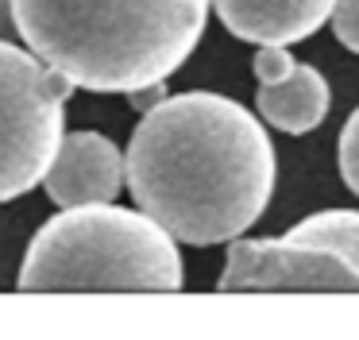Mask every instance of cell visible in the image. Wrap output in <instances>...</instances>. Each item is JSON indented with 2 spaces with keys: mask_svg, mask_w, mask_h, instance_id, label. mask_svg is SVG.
Masks as SVG:
<instances>
[{
  "mask_svg": "<svg viewBox=\"0 0 359 340\" xmlns=\"http://www.w3.org/2000/svg\"><path fill=\"white\" fill-rule=\"evenodd\" d=\"M220 23L243 43H302L325 20H332L336 0H212Z\"/></svg>",
  "mask_w": 359,
  "mask_h": 340,
  "instance_id": "obj_8",
  "label": "cell"
},
{
  "mask_svg": "<svg viewBox=\"0 0 359 340\" xmlns=\"http://www.w3.org/2000/svg\"><path fill=\"white\" fill-rule=\"evenodd\" d=\"M20 290H182V255L151 213L78 205L50 216L32 236Z\"/></svg>",
  "mask_w": 359,
  "mask_h": 340,
  "instance_id": "obj_3",
  "label": "cell"
},
{
  "mask_svg": "<svg viewBox=\"0 0 359 340\" xmlns=\"http://www.w3.org/2000/svg\"><path fill=\"white\" fill-rule=\"evenodd\" d=\"M124 162L135 205L194 247L248 232L274 193L266 128L240 100L205 89L155 100Z\"/></svg>",
  "mask_w": 359,
  "mask_h": 340,
  "instance_id": "obj_1",
  "label": "cell"
},
{
  "mask_svg": "<svg viewBox=\"0 0 359 340\" xmlns=\"http://www.w3.org/2000/svg\"><path fill=\"white\" fill-rule=\"evenodd\" d=\"M336 159H340V178L351 193L359 197V108L348 116L340 131V143H336Z\"/></svg>",
  "mask_w": 359,
  "mask_h": 340,
  "instance_id": "obj_10",
  "label": "cell"
},
{
  "mask_svg": "<svg viewBox=\"0 0 359 340\" xmlns=\"http://www.w3.org/2000/svg\"><path fill=\"white\" fill-rule=\"evenodd\" d=\"M217 290L243 294V290H305V294H351L359 290V275L336 251L305 240H232L228 263Z\"/></svg>",
  "mask_w": 359,
  "mask_h": 340,
  "instance_id": "obj_5",
  "label": "cell"
},
{
  "mask_svg": "<svg viewBox=\"0 0 359 340\" xmlns=\"http://www.w3.org/2000/svg\"><path fill=\"white\" fill-rule=\"evenodd\" d=\"M12 35H20L16 4H12V0H0V39H4V43H12Z\"/></svg>",
  "mask_w": 359,
  "mask_h": 340,
  "instance_id": "obj_12",
  "label": "cell"
},
{
  "mask_svg": "<svg viewBox=\"0 0 359 340\" xmlns=\"http://www.w3.org/2000/svg\"><path fill=\"white\" fill-rule=\"evenodd\" d=\"M74 81L27 46L0 39V205L35 190L62 147Z\"/></svg>",
  "mask_w": 359,
  "mask_h": 340,
  "instance_id": "obj_4",
  "label": "cell"
},
{
  "mask_svg": "<svg viewBox=\"0 0 359 340\" xmlns=\"http://www.w3.org/2000/svg\"><path fill=\"white\" fill-rule=\"evenodd\" d=\"M43 185L58 209L104 205L116 201V193L128 185V162L120 147L101 131H70L62 136Z\"/></svg>",
  "mask_w": 359,
  "mask_h": 340,
  "instance_id": "obj_7",
  "label": "cell"
},
{
  "mask_svg": "<svg viewBox=\"0 0 359 340\" xmlns=\"http://www.w3.org/2000/svg\"><path fill=\"white\" fill-rule=\"evenodd\" d=\"M251 70L259 81V116L271 128L286 131V136H305L325 124L332 93L317 66L290 58L286 46L266 43L255 51Z\"/></svg>",
  "mask_w": 359,
  "mask_h": 340,
  "instance_id": "obj_6",
  "label": "cell"
},
{
  "mask_svg": "<svg viewBox=\"0 0 359 340\" xmlns=\"http://www.w3.org/2000/svg\"><path fill=\"white\" fill-rule=\"evenodd\" d=\"M332 31H336V39H340V46H348L351 54H359V0H336Z\"/></svg>",
  "mask_w": 359,
  "mask_h": 340,
  "instance_id": "obj_11",
  "label": "cell"
},
{
  "mask_svg": "<svg viewBox=\"0 0 359 340\" xmlns=\"http://www.w3.org/2000/svg\"><path fill=\"white\" fill-rule=\"evenodd\" d=\"M20 39L89 93L163 85L201 43L212 0H12Z\"/></svg>",
  "mask_w": 359,
  "mask_h": 340,
  "instance_id": "obj_2",
  "label": "cell"
},
{
  "mask_svg": "<svg viewBox=\"0 0 359 340\" xmlns=\"http://www.w3.org/2000/svg\"><path fill=\"white\" fill-rule=\"evenodd\" d=\"M286 236L328 247V251H336L359 275V209H325V213H313L302 224H294Z\"/></svg>",
  "mask_w": 359,
  "mask_h": 340,
  "instance_id": "obj_9",
  "label": "cell"
}]
</instances>
